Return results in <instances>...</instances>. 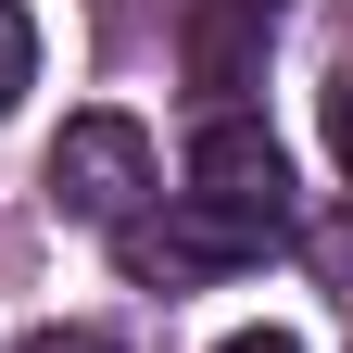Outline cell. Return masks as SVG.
Masks as SVG:
<instances>
[{"mask_svg":"<svg viewBox=\"0 0 353 353\" xmlns=\"http://www.w3.org/2000/svg\"><path fill=\"white\" fill-rule=\"evenodd\" d=\"M51 202L76 214V228H139V202H152V126L139 114H76L63 139H51Z\"/></svg>","mask_w":353,"mask_h":353,"instance_id":"7a4b0ae2","label":"cell"},{"mask_svg":"<svg viewBox=\"0 0 353 353\" xmlns=\"http://www.w3.org/2000/svg\"><path fill=\"white\" fill-rule=\"evenodd\" d=\"M303 252H316V278H328V290L353 303V214H328V228H316V240H303Z\"/></svg>","mask_w":353,"mask_h":353,"instance_id":"5b68a950","label":"cell"},{"mask_svg":"<svg viewBox=\"0 0 353 353\" xmlns=\"http://www.w3.org/2000/svg\"><path fill=\"white\" fill-rule=\"evenodd\" d=\"M38 88V26H26V0H0V114H13Z\"/></svg>","mask_w":353,"mask_h":353,"instance_id":"277c9868","label":"cell"},{"mask_svg":"<svg viewBox=\"0 0 353 353\" xmlns=\"http://www.w3.org/2000/svg\"><path fill=\"white\" fill-rule=\"evenodd\" d=\"M176 214H202V228L252 265L265 240L290 228V164H278V139H265L252 114H214L202 139H190V190H176Z\"/></svg>","mask_w":353,"mask_h":353,"instance_id":"6da1fadb","label":"cell"},{"mask_svg":"<svg viewBox=\"0 0 353 353\" xmlns=\"http://www.w3.org/2000/svg\"><path fill=\"white\" fill-rule=\"evenodd\" d=\"M26 353H101V341H63V328H51V341H26Z\"/></svg>","mask_w":353,"mask_h":353,"instance_id":"ba28073f","label":"cell"},{"mask_svg":"<svg viewBox=\"0 0 353 353\" xmlns=\"http://www.w3.org/2000/svg\"><path fill=\"white\" fill-rule=\"evenodd\" d=\"M214 353H303L290 328H240V341H214Z\"/></svg>","mask_w":353,"mask_h":353,"instance_id":"52a82bcc","label":"cell"},{"mask_svg":"<svg viewBox=\"0 0 353 353\" xmlns=\"http://www.w3.org/2000/svg\"><path fill=\"white\" fill-rule=\"evenodd\" d=\"M265 51H278V0H190V26H176V63L190 88H214V114H240Z\"/></svg>","mask_w":353,"mask_h":353,"instance_id":"3957f363","label":"cell"},{"mask_svg":"<svg viewBox=\"0 0 353 353\" xmlns=\"http://www.w3.org/2000/svg\"><path fill=\"white\" fill-rule=\"evenodd\" d=\"M328 152H341V176H353V76H328Z\"/></svg>","mask_w":353,"mask_h":353,"instance_id":"8992f818","label":"cell"}]
</instances>
